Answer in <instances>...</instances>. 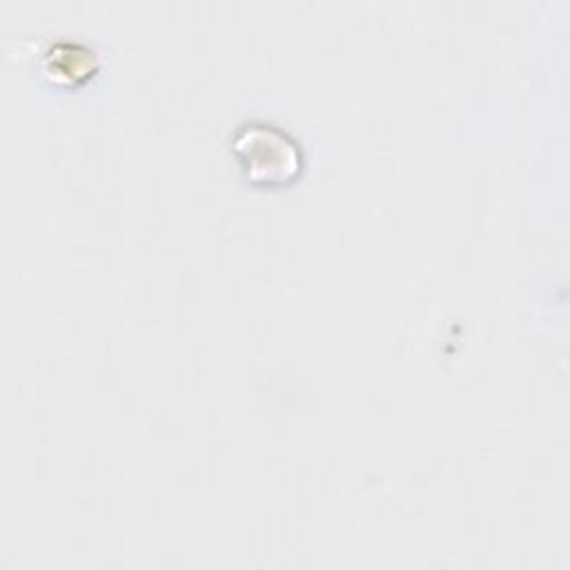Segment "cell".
<instances>
[{"instance_id": "6da1fadb", "label": "cell", "mask_w": 570, "mask_h": 570, "mask_svg": "<svg viewBox=\"0 0 570 570\" xmlns=\"http://www.w3.org/2000/svg\"><path fill=\"white\" fill-rule=\"evenodd\" d=\"M234 158L254 185L278 187L294 180L303 156L289 134L269 122H245L232 138Z\"/></svg>"}]
</instances>
